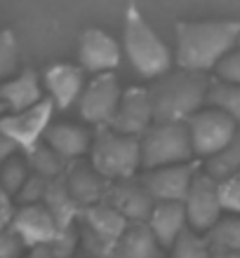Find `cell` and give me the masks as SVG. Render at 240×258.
<instances>
[{
    "mask_svg": "<svg viewBox=\"0 0 240 258\" xmlns=\"http://www.w3.org/2000/svg\"><path fill=\"white\" fill-rule=\"evenodd\" d=\"M240 45V21L210 19L177 24L174 63L184 71L210 73L224 56Z\"/></svg>",
    "mask_w": 240,
    "mask_h": 258,
    "instance_id": "cell-1",
    "label": "cell"
},
{
    "mask_svg": "<svg viewBox=\"0 0 240 258\" xmlns=\"http://www.w3.org/2000/svg\"><path fill=\"white\" fill-rule=\"evenodd\" d=\"M207 73L196 71H167L156 78L149 87L153 103L156 122H188L198 110L207 106V89H210Z\"/></svg>",
    "mask_w": 240,
    "mask_h": 258,
    "instance_id": "cell-2",
    "label": "cell"
},
{
    "mask_svg": "<svg viewBox=\"0 0 240 258\" xmlns=\"http://www.w3.org/2000/svg\"><path fill=\"white\" fill-rule=\"evenodd\" d=\"M123 52L130 66L134 68V73L146 80H156L165 75L167 71H172V63H174L172 49L160 40V35L149 26V21L134 5H130L125 12Z\"/></svg>",
    "mask_w": 240,
    "mask_h": 258,
    "instance_id": "cell-3",
    "label": "cell"
},
{
    "mask_svg": "<svg viewBox=\"0 0 240 258\" xmlns=\"http://www.w3.org/2000/svg\"><path fill=\"white\" fill-rule=\"evenodd\" d=\"M89 164L106 181L132 178L141 167V139L113 127H97L89 148Z\"/></svg>",
    "mask_w": 240,
    "mask_h": 258,
    "instance_id": "cell-4",
    "label": "cell"
},
{
    "mask_svg": "<svg viewBox=\"0 0 240 258\" xmlns=\"http://www.w3.org/2000/svg\"><path fill=\"white\" fill-rule=\"evenodd\" d=\"M191 134L186 122H153L141 136V169L193 162Z\"/></svg>",
    "mask_w": 240,
    "mask_h": 258,
    "instance_id": "cell-5",
    "label": "cell"
},
{
    "mask_svg": "<svg viewBox=\"0 0 240 258\" xmlns=\"http://www.w3.org/2000/svg\"><path fill=\"white\" fill-rule=\"evenodd\" d=\"M188 134H191V146L196 157H210L214 153H219L221 148H226L240 134V127L235 124L233 117H228L224 110L214 108V106H205L198 110L196 115L186 122Z\"/></svg>",
    "mask_w": 240,
    "mask_h": 258,
    "instance_id": "cell-6",
    "label": "cell"
},
{
    "mask_svg": "<svg viewBox=\"0 0 240 258\" xmlns=\"http://www.w3.org/2000/svg\"><path fill=\"white\" fill-rule=\"evenodd\" d=\"M120 96H123V89L113 73L92 75V80L85 85L78 99V113L85 122L94 127H109L118 110Z\"/></svg>",
    "mask_w": 240,
    "mask_h": 258,
    "instance_id": "cell-7",
    "label": "cell"
},
{
    "mask_svg": "<svg viewBox=\"0 0 240 258\" xmlns=\"http://www.w3.org/2000/svg\"><path fill=\"white\" fill-rule=\"evenodd\" d=\"M184 207H186L188 228L198 232H207L224 214L219 181H214L205 171H198L191 183V190H188V195L184 200Z\"/></svg>",
    "mask_w": 240,
    "mask_h": 258,
    "instance_id": "cell-8",
    "label": "cell"
},
{
    "mask_svg": "<svg viewBox=\"0 0 240 258\" xmlns=\"http://www.w3.org/2000/svg\"><path fill=\"white\" fill-rule=\"evenodd\" d=\"M52 113H55V103L47 96V99H42L40 103H35L26 110L3 115L0 117V132L7 134L19 148L28 153L42 141L47 127L52 124Z\"/></svg>",
    "mask_w": 240,
    "mask_h": 258,
    "instance_id": "cell-9",
    "label": "cell"
},
{
    "mask_svg": "<svg viewBox=\"0 0 240 258\" xmlns=\"http://www.w3.org/2000/svg\"><path fill=\"white\" fill-rule=\"evenodd\" d=\"M196 174L198 167L193 162L167 164L158 169H146L141 183L156 202H184Z\"/></svg>",
    "mask_w": 240,
    "mask_h": 258,
    "instance_id": "cell-10",
    "label": "cell"
},
{
    "mask_svg": "<svg viewBox=\"0 0 240 258\" xmlns=\"http://www.w3.org/2000/svg\"><path fill=\"white\" fill-rule=\"evenodd\" d=\"M120 56H123L120 45L102 28H87L80 35L78 61H80V68L85 73H113L120 66Z\"/></svg>",
    "mask_w": 240,
    "mask_h": 258,
    "instance_id": "cell-11",
    "label": "cell"
},
{
    "mask_svg": "<svg viewBox=\"0 0 240 258\" xmlns=\"http://www.w3.org/2000/svg\"><path fill=\"white\" fill-rule=\"evenodd\" d=\"M156 122V115H153V103H151V92L146 87H130L123 89V96H120V103H118V110L113 120H111L109 127L123 132V134L130 136H141L146 134V129Z\"/></svg>",
    "mask_w": 240,
    "mask_h": 258,
    "instance_id": "cell-12",
    "label": "cell"
},
{
    "mask_svg": "<svg viewBox=\"0 0 240 258\" xmlns=\"http://www.w3.org/2000/svg\"><path fill=\"white\" fill-rule=\"evenodd\" d=\"M10 225L19 232V237L26 242V246L52 244L57 239V235L62 232L55 221V216L50 214V209L42 202L21 204V209H17V214H14Z\"/></svg>",
    "mask_w": 240,
    "mask_h": 258,
    "instance_id": "cell-13",
    "label": "cell"
},
{
    "mask_svg": "<svg viewBox=\"0 0 240 258\" xmlns=\"http://www.w3.org/2000/svg\"><path fill=\"white\" fill-rule=\"evenodd\" d=\"M104 197H106V204L120 211L130 223H146L151 216L153 204H156V200L149 195L144 183H137L132 178L113 181L111 190Z\"/></svg>",
    "mask_w": 240,
    "mask_h": 258,
    "instance_id": "cell-14",
    "label": "cell"
},
{
    "mask_svg": "<svg viewBox=\"0 0 240 258\" xmlns=\"http://www.w3.org/2000/svg\"><path fill=\"white\" fill-rule=\"evenodd\" d=\"M85 85V71L73 63H55L45 71V89L59 110H69L78 103Z\"/></svg>",
    "mask_w": 240,
    "mask_h": 258,
    "instance_id": "cell-15",
    "label": "cell"
},
{
    "mask_svg": "<svg viewBox=\"0 0 240 258\" xmlns=\"http://www.w3.org/2000/svg\"><path fill=\"white\" fill-rule=\"evenodd\" d=\"M0 99L5 101L10 113H19V110H26L35 103H40L45 96H42V85L38 73L33 68H26L19 75L0 82Z\"/></svg>",
    "mask_w": 240,
    "mask_h": 258,
    "instance_id": "cell-16",
    "label": "cell"
},
{
    "mask_svg": "<svg viewBox=\"0 0 240 258\" xmlns=\"http://www.w3.org/2000/svg\"><path fill=\"white\" fill-rule=\"evenodd\" d=\"M146 225L151 228V232L156 235L160 246L170 249L177 242L179 235L188 228L184 202H156Z\"/></svg>",
    "mask_w": 240,
    "mask_h": 258,
    "instance_id": "cell-17",
    "label": "cell"
},
{
    "mask_svg": "<svg viewBox=\"0 0 240 258\" xmlns=\"http://www.w3.org/2000/svg\"><path fill=\"white\" fill-rule=\"evenodd\" d=\"M42 141L47 143L50 148L59 153L64 160H78L92 148V134L80 124L71 122H55L50 124Z\"/></svg>",
    "mask_w": 240,
    "mask_h": 258,
    "instance_id": "cell-18",
    "label": "cell"
},
{
    "mask_svg": "<svg viewBox=\"0 0 240 258\" xmlns=\"http://www.w3.org/2000/svg\"><path fill=\"white\" fill-rule=\"evenodd\" d=\"M85 221H87V228L92 230V235L111 249H113V244H118V239L123 237V232L130 225V221L118 209H113L111 204L99 202L89 204L85 209Z\"/></svg>",
    "mask_w": 240,
    "mask_h": 258,
    "instance_id": "cell-19",
    "label": "cell"
},
{
    "mask_svg": "<svg viewBox=\"0 0 240 258\" xmlns=\"http://www.w3.org/2000/svg\"><path fill=\"white\" fill-rule=\"evenodd\" d=\"M104 181L106 178L92 164H73L69 169V176H66V185H69L71 195L76 197L78 204H85V207L97 204L106 195Z\"/></svg>",
    "mask_w": 240,
    "mask_h": 258,
    "instance_id": "cell-20",
    "label": "cell"
},
{
    "mask_svg": "<svg viewBox=\"0 0 240 258\" xmlns=\"http://www.w3.org/2000/svg\"><path fill=\"white\" fill-rule=\"evenodd\" d=\"M118 258H163V246L146 223L127 225L118 239Z\"/></svg>",
    "mask_w": 240,
    "mask_h": 258,
    "instance_id": "cell-21",
    "label": "cell"
},
{
    "mask_svg": "<svg viewBox=\"0 0 240 258\" xmlns=\"http://www.w3.org/2000/svg\"><path fill=\"white\" fill-rule=\"evenodd\" d=\"M42 204H45V207L50 209V214L55 216L59 230H69L71 221H73L76 214H78V202H76V197L71 195L66 181H62V178H52L50 185H47V192H45Z\"/></svg>",
    "mask_w": 240,
    "mask_h": 258,
    "instance_id": "cell-22",
    "label": "cell"
},
{
    "mask_svg": "<svg viewBox=\"0 0 240 258\" xmlns=\"http://www.w3.org/2000/svg\"><path fill=\"white\" fill-rule=\"evenodd\" d=\"M203 171L210 174L214 181H226V178L235 176L240 171V134L233 141L228 143L226 148H221L219 153L205 157L203 160Z\"/></svg>",
    "mask_w": 240,
    "mask_h": 258,
    "instance_id": "cell-23",
    "label": "cell"
},
{
    "mask_svg": "<svg viewBox=\"0 0 240 258\" xmlns=\"http://www.w3.org/2000/svg\"><path fill=\"white\" fill-rule=\"evenodd\" d=\"M212 251L240 253V216H224L205 232Z\"/></svg>",
    "mask_w": 240,
    "mask_h": 258,
    "instance_id": "cell-24",
    "label": "cell"
},
{
    "mask_svg": "<svg viewBox=\"0 0 240 258\" xmlns=\"http://www.w3.org/2000/svg\"><path fill=\"white\" fill-rule=\"evenodd\" d=\"M207 106L224 110L228 117H233L240 127V85L224 80H212L207 89Z\"/></svg>",
    "mask_w": 240,
    "mask_h": 258,
    "instance_id": "cell-25",
    "label": "cell"
},
{
    "mask_svg": "<svg viewBox=\"0 0 240 258\" xmlns=\"http://www.w3.org/2000/svg\"><path fill=\"white\" fill-rule=\"evenodd\" d=\"M170 249L172 258H212L214 253L205 232H198L193 228H186Z\"/></svg>",
    "mask_w": 240,
    "mask_h": 258,
    "instance_id": "cell-26",
    "label": "cell"
},
{
    "mask_svg": "<svg viewBox=\"0 0 240 258\" xmlns=\"http://www.w3.org/2000/svg\"><path fill=\"white\" fill-rule=\"evenodd\" d=\"M64 162H66V160H64L59 153H55L47 143H38L35 148L28 150V164H31V171L50 178V181L62 174Z\"/></svg>",
    "mask_w": 240,
    "mask_h": 258,
    "instance_id": "cell-27",
    "label": "cell"
},
{
    "mask_svg": "<svg viewBox=\"0 0 240 258\" xmlns=\"http://www.w3.org/2000/svg\"><path fill=\"white\" fill-rule=\"evenodd\" d=\"M28 171H31L28 160H21V157H17V155L7 157L5 162L0 164V188L17 197V192L26 183V178L31 176Z\"/></svg>",
    "mask_w": 240,
    "mask_h": 258,
    "instance_id": "cell-28",
    "label": "cell"
},
{
    "mask_svg": "<svg viewBox=\"0 0 240 258\" xmlns=\"http://www.w3.org/2000/svg\"><path fill=\"white\" fill-rule=\"evenodd\" d=\"M17 63H19V52L12 33L0 31V80L12 78L17 73Z\"/></svg>",
    "mask_w": 240,
    "mask_h": 258,
    "instance_id": "cell-29",
    "label": "cell"
},
{
    "mask_svg": "<svg viewBox=\"0 0 240 258\" xmlns=\"http://www.w3.org/2000/svg\"><path fill=\"white\" fill-rule=\"evenodd\" d=\"M50 178L40 176V174H31L26 178V183L17 192V202L19 204H38L45 200V192H47Z\"/></svg>",
    "mask_w": 240,
    "mask_h": 258,
    "instance_id": "cell-30",
    "label": "cell"
},
{
    "mask_svg": "<svg viewBox=\"0 0 240 258\" xmlns=\"http://www.w3.org/2000/svg\"><path fill=\"white\" fill-rule=\"evenodd\" d=\"M214 73H217V80L240 85V45L235 49H231V52L217 63Z\"/></svg>",
    "mask_w": 240,
    "mask_h": 258,
    "instance_id": "cell-31",
    "label": "cell"
},
{
    "mask_svg": "<svg viewBox=\"0 0 240 258\" xmlns=\"http://www.w3.org/2000/svg\"><path fill=\"white\" fill-rule=\"evenodd\" d=\"M219 195H221L224 211H231V214H238L240 216V171L235 174V176L221 181L219 183Z\"/></svg>",
    "mask_w": 240,
    "mask_h": 258,
    "instance_id": "cell-32",
    "label": "cell"
},
{
    "mask_svg": "<svg viewBox=\"0 0 240 258\" xmlns=\"http://www.w3.org/2000/svg\"><path fill=\"white\" fill-rule=\"evenodd\" d=\"M24 249H26V242L19 237V232L12 225L0 230V258H21Z\"/></svg>",
    "mask_w": 240,
    "mask_h": 258,
    "instance_id": "cell-33",
    "label": "cell"
},
{
    "mask_svg": "<svg viewBox=\"0 0 240 258\" xmlns=\"http://www.w3.org/2000/svg\"><path fill=\"white\" fill-rule=\"evenodd\" d=\"M12 197L7 190H3L0 188V230L3 228H7V225L12 223V218L14 214H17V209H14V202H12Z\"/></svg>",
    "mask_w": 240,
    "mask_h": 258,
    "instance_id": "cell-34",
    "label": "cell"
},
{
    "mask_svg": "<svg viewBox=\"0 0 240 258\" xmlns=\"http://www.w3.org/2000/svg\"><path fill=\"white\" fill-rule=\"evenodd\" d=\"M17 148H19V146H17V143H14L7 134H3V132H0V164L5 162L7 157H12L14 153H17Z\"/></svg>",
    "mask_w": 240,
    "mask_h": 258,
    "instance_id": "cell-35",
    "label": "cell"
},
{
    "mask_svg": "<svg viewBox=\"0 0 240 258\" xmlns=\"http://www.w3.org/2000/svg\"><path fill=\"white\" fill-rule=\"evenodd\" d=\"M212 258H240V253H233V251H214Z\"/></svg>",
    "mask_w": 240,
    "mask_h": 258,
    "instance_id": "cell-36",
    "label": "cell"
},
{
    "mask_svg": "<svg viewBox=\"0 0 240 258\" xmlns=\"http://www.w3.org/2000/svg\"><path fill=\"white\" fill-rule=\"evenodd\" d=\"M5 110H7V106H5V101H3V99H0V117L5 115Z\"/></svg>",
    "mask_w": 240,
    "mask_h": 258,
    "instance_id": "cell-37",
    "label": "cell"
}]
</instances>
